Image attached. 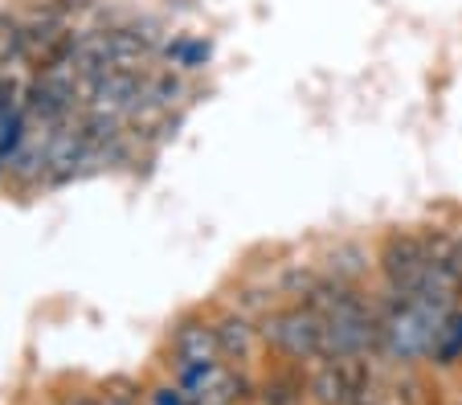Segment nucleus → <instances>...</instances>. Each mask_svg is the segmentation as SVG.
Listing matches in <instances>:
<instances>
[{"label": "nucleus", "instance_id": "nucleus-1", "mask_svg": "<svg viewBox=\"0 0 462 405\" xmlns=\"http://www.w3.org/2000/svg\"><path fill=\"white\" fill-rule=\"evenodd\" d=\"M307 308H315L323 316L328 361H356V356L381 348V316L352 291L348 282H311Z\"/></svg>", "mask_w": 462, "mask_h": 405}, {"label": "nucleus", "instance_id": "nucleus-8", "mask_svg": "<svg viewBox=\"0 0 462 405\" xmlns=\"http://www.w3.org/2000/svg\"><path fill=\"white\" fill-rule=\"evenodd\" d=\"M168 58H172L176 66H189V70H197V66L209 58V45H205V41H192V37H176V41L168 45Z\"/></svg>", "mask_w": 462, "mask_h": 405}, {"label": "nucleus", "instance_id": "nucleus-9", "mask_svg": "<svg viewBox=\"0 0 462 405\" xmlns=\"http://www.w3.org/2000/svg\"><path fill=\"white\" fill-rule=\"evenodd\" d=\"M299 401H303V385H299V381L282 377V381L266 385V405H299Z\"/></svg>", "mask_w": 462, "mask_h": 405}, {"label": "nucleus", "instance_id": "nucleus-11", "mask_svg": "<svg viewBox=\"0 0 462 405\" xmlns=\"http://www.w3.org/2000/svg\"><path fill=\"white\" fill-rule=\"evenodd\" d=\"M70 405H103V397H74Z\"/></svg>", "mask_w": 462, "mask_h": 405}, {"label": "nucleus", "instance_id": "nucleus-4", "mask_svg": "<svg viewBox=\"0 0 462 405\" xmlns=\"http://www.w3.org/2000/svg\"><path fill=\"white\" fill-rule=\"evenodd\" d=\"M430 266H434V258H430L426 238H418V234H389V238H384L381 271H384V279H389L393 295L413 299V295L426 287Z\"/></svg>", "mask_w": 462, "mask_h": 405}, {"label": "nucleus", "instance_id": "nucleus-5", "mask_svg": "<svg viewBox=\"0 0 462 405\" xmlns=\"http://www.w3.org/2000/svg\"><path fill=\"white\" fill-rule=\"evenodd\" d=\"M172 353L184 364H221L217 327L205 324V319H184L172 336Z\"/></svg>", "mask_w": 462, "mask_h": 405}, {"label": "nucleus", "instance_id": "nucleus-3", "mask_svg": "<svg viewBox=\"0 0 462 405\" xmlns=\"http://www.w3.org/2000/svg\"><path fill=\"white\" fill-rule=\"evenodd\" d=\"M262 336L279 348V353L295 356V361H328V332H323V316L315 308H282L266 316Z\"/></svg>", "mask_w": 462, "mask_h": 405}, {"label": "nucleus", "instance_id": "nucleus-10", "mask_svg": "<svg viewBox=\"0 0 462 405\" xmlns=\"http://www.w3.org/2000/svg\"><path fill=\"white\" fill-rule=\"evenodd\" d=\"M152 405H192V397L184 393L180 385H172V389H152Z\"/></svg>", "mask_w": 462, "mask_h": 405}, {"label": "nucleus", "instance_id": "nucleus-12", "mask_svg": "<svg viewBox=\"0 0 462 405\" xmlns=\"http://www.w3.org/2000/svg\"><path fill=\"white\" fill-rule=\"evenodd\" d=\"M103 405H135L131 397H103Z\"/></svg>", "mask_w": 462, "mask_h": 405}, {"label": "nucleus", "instance_id": "nucleus-6", "mask_svg": "<svg viewBox=\"0 0 462 405\" xmlns=\"http://www.w3.org/2000/svg\"><path fill=\"white\" fill-rule=\"evenodd\" d=\"M217 344H221V356L245 361L254 348V327L245 324L242 316H221L217 319Z\"/></svg>", "mask_w": 462, "mask_h": 405}, {"label": "nucleus", "instance_id": "nucleus-2", "mask_svg": "<svg viewBox=\"0 0 462 405\" xmlns=\"http://www.w3.org/2000/svg\"><path fill=\"white\" fill-rule=\"evenodd\" d=\"M442 319L434 311H426L421 303L393 295L381 311V348L393 361H421L434 348V336Z\"/></svg>", "mask_w": 462, "mask_h": 405}, {"label": "nucleus", "instance_id": "nucleus-7", "mask_svg": "<svg viewBox=\"0 0 462 405\" xmlns=\"http://www.w3.org/2000/svg\"><path fill=\"white\" fill-rule=\"evenodd\" d=\"M438 364H458L462 361V308H454L450 316L438 324V336H434V348H430Z\"/></svg>", "mask_w": 462, "mask_h": 405}]
</instances>
